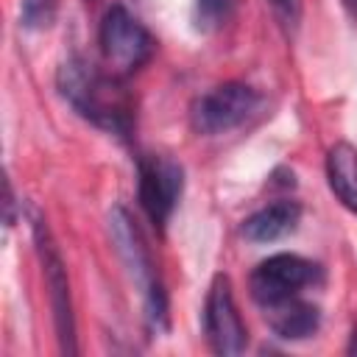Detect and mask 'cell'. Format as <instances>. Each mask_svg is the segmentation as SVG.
<instances>
[{"label":"cell","mask_w":357,"mask_h":357,"mask_svg":"<svg viewBox=\"0 0 357 357\" xmlns=\"http://www.w3.org/2000/svg\"><path fill=\"white\" fill-rule=\"evenodd\" d=\"M326 181L332 195L357 215V148L349 142H335L326 151Z\"/></svg>","instance_id":"cell-11"},{"label":"cell","mask_w":357,"mask_h":357,"mask_svg":"<svg viewBox=\"0 0 357 357\" xmlns=\"http://www.w3.org/2000/svg\"><path fill=\"white\" fill-rule=\"evenodd\" d=\"M301 223V204L290 201V198H279L273 204H265L262 209L251 212L243 223H240V234L248 243H276L287 234H293Z\"/></svg>","instance_id":"cell-9"},{"label":"cell","mask_w":357,"mask_h":357,"mask_svg":"<svg viewBox=\"0 0 357 357\" xmlns=\"http://www.w3.org/2000/svg\"><path fill=\"white\" fill-rule=\"evenodd\" d=\"M106 231L114 245V254L128 276V282L137 287L139 301H142V318L148 332L162 335L170 326L167 315V293L162 284V276L156 271V262L151 257V248L142 237V229L131 218V212L123 204H114L106 212Z\"/></svg>","instance_id":"cell-2"},{"label":"cell","mask_w":357,"mask_h":357,"mask_svg":"<svg viewBox=\"0 0 357 357\" xmlns=\"http://www.w3.org/2000/svg\"><path fill=\"white\" fill-rule=\"evenodd\" d=\"M98 45L109 70L123 78L145 67L156 50L153 33L120 3L106 8L98 28Z\"/></svg>","instance_id":"cell-5"},{"label":"cell","mask_w":357,"mask_h":357,"mask_svg":"<svg viewBox=\"0 0 357 357\" xmlns=\"http://www.w3.org/2000/svg\"><path fill=\"white\" fill-rule=\"evenodd\" d=\"M340 6H343V8H346V14L357 22V0H340Z\"/></svg>","instance_id":"cell-15"},{"label":"cell","mask_w":357,"mask_h":357,"mask_svg":"<svg viewBox=\"0 0 357 357\" xmlns=\"http://www.w3.org/2000/svg\"><path fill=\"white\" fill-rule=\"evenodd\" d=\"M324 282V268L301 254H273L262 259L251 276H248V293L254 304L265 312L271 307H279L284 301L301 298L310 287H318Z\"/></svg>","instance_id":"cell-3"},{"label":"cell","mask_w":357,"mask_h":357,"mask_svg":"<svg viewBox=\"0 0 357 357\" xmlns=\"http://www.w3.org/2000/svg\"><path fill=\"white\" fill-rule=\"evenodd\" d=\"M237 0H192V22L195 31L201 33H212L218 28L226 25V20L231 17Z\"/></svg>","instance_id":"cell-12"},{"label":"cell","mask_w":357,"mask_h":357,"mask_svg":"<svg viewBox=\"0 0 357 357\" xmlns=\"http://www.w3.org/2000/svg\"><path fill=\"white\" fill-rule=\"evenodd\" d=\"M31 234H33V248L42 265V279L47 287L50 298V312H53V326L59 337V349L64 354H75V312H73V293H70V276L61 259V251L50 234L47 220L39 212H31Z\"/></svg>","instance_id":"cell-4"},{"label":"cell","mask_w":357,"mask_h":357,"mask_svg":"<svg viewBox=\"0 0 357 357\" xmlns=\"http://www.w3.org/2000/svg\"><path fill=\"white\" fill-rule=\"evenodd\" d=\"M268 6L273 8V14L279 17V22L287 31H296L301 22V0H268Z\"/></svg>","instance_id":"cell-14"},{"label":"cell","mask_w":357,"mask_h":357,"mask_svg":"<svg viewBox=\"0 0 357 357\" xmlns=\"http://www.w3.org/2000/svg\"><path fill=\"white\" fill-rule=\"evenodd\" d=\"M56 89L81 120L123 142L131 137L137 112L123 75L103 70L84 56H70L56 70Z\"/></svg>","instance_id":"cell-1"},{"label":"cell","mask_w":357,"mask_h":357,"mask_svg":"<svg viewBox=\"0 0 357 357\" xmlns=\"http://www.w3.org/2000/svg\"><path fill=\"white\" fill-rule=\"evenodd\" d=\"M262 103V95L243 81H223L204 95H198L190 106V126L195 134L218 137L240 128Z\"/></svg>","instance_id":"cell-6"},{"label":"cell","mask_w":357,"mask_h":357,"mask_svg":"<svg viewBox=\"0 0 357 357\" xmlns=\"http://www.w3.org/2000/svg\"><path fill=\"white\" fill-rule=\"evenodd\" d=\"M184 195V167L165 153H145L137 159V198L148 220L165 231Z\"/></svg>","instance_id":"cell-7"},{"label":"cell","mask_w":357,"mask_h":357,"mask_svg":"<svg viewBox=\"0 0 357 357\" xmlns=\"http://www.w3.org/2000/svg\"><path fill=\"white\" fill-rule=\"evenodd\" d=\"M204 337H206L209 349L220 357H234V354L245 351V346H248V329L240 318V310H237V301L231 293V282L223 273H218L206 290Z\"/></svg>","instance_id":"cell-8"},{"label":"cell","mask_w":357,"mask_h":357,"mask_svg":"<svg viewBox=\"0 0 357 357\" xmlns=\"http://www.w3.org/2000/svg\"><path fill=\"white\" fill-rule=\"evenodd\" d=\"M59 0H20V25L28 31H45L56 22Z\"/></svg>","instance_id":"cell-13"},{"label":"cell","mask_w":357,"mask_h":357,"mask_svg":"<svg viewBox=\"0 0 357 357\" xmlns=\"http://www.w3.org/2000/svg\"><path fill=\"white\" fill-rule=\"evenodd\" d=\"M262 315H265L271 332L279 340H307L321 326V310H318V304H312L304 296L301 298H293V301H284L279 307H271Z\"/></svg>","instance_id":"cell-10"}]
</instances>
